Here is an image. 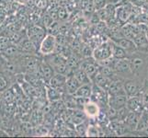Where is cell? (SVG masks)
Here are the masks:
<instances>
[{"instance_id":"6da1fadb","label":"cell","mask_w":148,"mask_h":138,"mask_svg":"<svg viewBox=\"0 0 148 138\" xmlns=\"http://www.w3.org/2000/svg\"><path fill=\"white\" fill-rule=\"evenodd\" d=\"M112 56V43L106 42L100 43L93 50V58L98 62L110 59Z\"/></svg>"},{"instance_id":"7a4b0ae2","label":"cell","mask_w":148,"mask_h":138,"mask_svg":"<svg viewBox=\"0 0 148 138\" xmlns=\"http://www.w3.org/2000/svg\"><path fill=\"white\" fill-rule=\"evenodd\" d=\"M56 43H57V42H56V38L54 35L50 34V33L47 34L40 44V54H45V55L53 54L56 49Z\"/></svg>"},{"instance_id":"3957f363","label":"cell","mask_w":148,"mask_h":138,"mask_svg":"<svg viewBox=\"0 0 148 138\" xmlns=\"http://www.w3.org/2000/svg\"><path fill=\"white\" fill-rule=\"evenodd\" d=\"M28 37L29 39H30L32 42L36 44H40L42 41L43 40V38L46 36L45 34V30L40 28V26H32L28 29Z\"/></svg>"},{"instance_id":"277c9868","label":"cell","mask_w":148,"mask_h":138,"mask_svg":"<svg viewBox=\"0 0 148 138\" xmlns=\"http://www.w3.org/2000/svg\"><path fill=\"white\" fill-rule=\"evenodd\" d=\"M106 91L107 90L99 88V87H98L97 85H94L93 89H92V94H91L90 100H92L98 105L108 103L109 98H107V97H108L109 95L107 96L108 92H106Z\"/></svg>"},{"instance_id":"5b68a950","label":"cell","mask_w":148,"mask_h":138,"mask_svg":"<svg viewBox=\"0 0 148 138\" xmlns=\"http://www.w3.org/2000/svg\"><path fill=\"white\" fill-rule=\"evenodd\" d=\"M80 68H82L85 72L88 75V76L91 78V80L93 79L94 76L98 74L100 70V67L97 65V61L94 58L92 59V61H90L88 59V60L82 62Z\"/></svg>"},{"instance_id":"8992f818","label":"cell","mask_w":148,"mask_h":138,"mask_svg":"<svg viewBox=\"0 0 148 138\" xmlns=\"http://www.w3.org/2000/svg\"><path fill=\"white\" fill-rule=\"evenodd\" d=\"M128 96L127 95H118V96H109L108 104L110 108L116 111L121 110L126 107V102Z\"/></svg>"},{"instance_id":"52a82bcc","label":"cell","mask_w":148,"mask_h":138,"mask_svg":"<svg viewBox=\"0 0 148 138\" xmlns=\"http://www.w3.org/2000/svg\"><path fill=\"white\" fill-rule=\"evenodd\" d=\"M144 105L143 103V100L140 99L138 96H132L128 97L126 102V108L130 111H136V112H142L143 109L142 107Z\"/></svg>"},{"instance_id":"ba28073f","label":"cell","mask_w":148,"mask_h":138,"mask_svg":"<svg viewBox=\"0 0 148 138\" xmlns=\"http://www.w3.org/2000/svg\"><path fill=\"white\" fill-rule=\"evenodd\" d=\"M109 96H118V95H126L125 89H124V83L119 80H112L109 87L108 90Z\"/></svg>"},{"instance_id":"9c48e42d","label":"cell","mask_w":148,"mask_h":138,"mask_svg":"<svg viewBox=\"0 0 148 138\" xmlns=\"http://www.w3.org/2000/svg\"><path fill=\"white\" fill-rule=\"evenodd\" d=\"M67 80V76L64 74L61 73H56L53 75V76L51 80L49 81V85L52 88H54L56 89H65V83Z\"/></svg>"},{"instance_id":"30bf717a","label":"cell","mask_w":148,"mask_h":138,"mask_svg":"<svg viewBox=\"0 0 148 138\" xmlns=\"http://www.w3.org/2000/svg\"><path fill=\"white\" fill-rule=\"evenodd\" d=\"M39 73L42 76V78L45 81L48 82L51 80V78H53L54 75V69L53 68V66L49 65L48 63H42V65H40L39 66Z\"/></svg>"},{"instance_id":"8fae6325","label":"cell","mask_w":148,"mask_h":138,"mask_svg":"<svg viewBox=\"0 0 148 138\" xmlns=\"http://www.w3.org/2000/svg\"><path fill=\"white\" fill-rule=\"evenodd\" d=\"M140 112H136V111H130L128 112V114L126 115L124 122H125V125L130 128L131 130H136V127L138 125L139 119H140Z\"/></svg>"},{"instance_id":"7c38bea8","label":"cell","mask_w":148,"mask_h":138,"mask_svg":"<svg viewBox=\"0 0 148 138\" xmlns=\"http://www.w3.org/2000/svg\"><path fill=\"white\" fill-rule=\"evenodd\" d=\"M92 80L94 81L95 85H97L98 87H99V88L103 89L105 90H108L109 87H110L111 81H112V79L110 78L105 76L103 73H101L100 71L94 76Z\"/></svg>"},{"instance_id":"4fadbf2b","label":"cell","mask_w":148,"mask_h":138,"mask_svg":"<svg viewBox=\"0 0 148 138\" xmlns=\"http://www.w3.org/2000/svg\"><path fill=\"white\" fill-rule=\"evenodd\" d=\"M112 68L117 72H127L131 70V61L122 58V59H114L113 64H112Z\"/></svg>"},{"instance_id":"5bb4252c","label":"cell","mask_w":148,"mask_h":138,"mask_svg":"<svg viewBox=\"0 0 148 138\" xmlns=\"http://www.w3.org/2000/svg\"><path fill=\"white\" fill-rule=\"evenodd\" d=\"M81 86V84L77 81L74 75H71L67 78V80H66L65 83V90L69 95H75V93L76 92V90L78 89V88Z\"/></svg>"},{"instance_id":"9a60e30c","label":"cell","mask_w":148,"mask_h":138,"mask_svg":"<svg viewBox=\"0 0 148 138\" xmlns=\"http://www.w3.org/2000/svg\"><path fill=\"white\" fill-rule=\"evenodd\" d=\"M92 89H93V87L91 86L90 83L89 84L81 85L78 88V89L76 90L74 97H75V98L90 99L91 98V94H92Z\"/></svg>"},{"instance_id":"2e32d148","label":"cell","mask_w":148,"mask_h":138,"mask_svg":"<svg viewBox=\"0 0 148 138\" xmlns=\"http://www.w3.org/2000/svg\"><path fill=\"white\" fill-rule=\"evenodd\" d=\"M18 48L21 50L23 53H33L36 51V44H35L30 39H25L22 40L21 42L18 43Z\"/></svg>"},{"instance_id":"e0dca14e","label":"cell","mask_w":148,"mask_h":138,"mask_svg":"<svg viewBox=\"0 0 148 138\" xmlns=\"http://www.w3.org/2000/svg\"><path fill=\"white\" fill-rule=\"evenodd\" d=\"M73 75L81 85L89 84L91 82V78H89L88 75L86 74L82 68H77L76 70H75Z\"/></svg>"},{"instance_id":"ac0fdd59","label":"cell","mask_w":148,"mask_h":138,"mask_svg":"<svg viewBox=\"0 0 148 138\" xmlns=\"http://www.w3.org/2000/svg\"><path fill=\"white\" fill-rule=\"evenodd\" d=\"M124 89H125V92L126 95L128 97H132V96H136L138 94L139 91V87L137 85L136 82L132 80H128L124 83Z\"/></svg>"},{"instance_id":"d6986e66","label":"cell","mask_w":148,"mask_h":138,"mask_svg":"<svg viewBox=\"0 0 148 138\" xmlns=\"http://www.w3.org/2000/svg\"><path fill=\"white\" fill-rule=\"evenodd\" d=\"M114 43H117L118 45H120L121 47H122L124 50L126 51H131V50H134L136 46L134 44V40H131L128 39L126 37H122V38H119L118 40L114 41Z\"/></svg>"},{"instance_id":"ffe728a7","label":"cell","mask_w":148,"mask_h":138,"mask_svg":"<svg viewBox=\"0 0 148 138\" xmlns=\"http://www.w3.org/2000/svg\"><path fill=\"white\" fill-rule=\"evenodd\" d=\"M84 111L86 115H88L90 117H96L99 113V106L94 101L93 102L89 101L88 104H86L84 107Z\"/></svg>"},{"instance_id":"44dd1931","label":"cell","mask_w":148,"mask_h":138,"mask_svg":"<svg viewBox=\"0 0 148 138\" xmlns=\"http://www.w3.org/2000/svg\"><path fill=\"white\" fill-rule=\"evenodd\" d=\"M112 57L116 60L126 58V50L113 42L112 43Z\"/></svg>"},{"instance_id":"7402d4cb","label":"cell","mask_w":148,"mask_h":138,"mask_svg":"<svg viewBox=\"0 0 148 138\" xmlns=\"http://www.w3.org/2000/svg\"><path fill=\"white\" fill-rule=\"evenodd\" d=\"M131 8H129L128 6H122V7H120L118 9H117V16L118 18L122 20V21H125V20L130 17L131 15Z\"/></svg>"},{"instance_id":"603a6c76","label":"cell","mask_w":148,"mask_h":138,"mask_svg":"<svg viewBox=\"0 0 148 138\" xmlns=\"http://www.w3.org/2000/svg\"><path fill=\"white\" fill-rule=\"evenodd\" d=\"M47 98L50 101H57L61 98V93L59 89H56L52 87L47 88Z\"/></svg>"},{"instance_id":"cb8c5ba5","label":"cell","mask_w":148,"mask_h":138,"mask_svg":"<svg viewBox=\"0 0 148 138\" xmlns=\"http://www.w3.org/2000/svg\"><path fill=\"white\" fill-rule=\"evenodd\" d=\"M81 7L86 12H91L96 8L95 0H81Z\"/></svg>"},{"instance_id":"d4e9b609","label":"cell","mask_w":148,"mask_h":138,"mask_svg":"<svg viewBox=\"0 0 148 138\" xmlns=\"http://www.w3.org/2000/svg\"><path fill=\"white\" fill-rule=\"evenodd\" d=\"M143 60L141 58H138V57H135L134 58L132 61H131V69L132 71H137L139 70L142 65H143Z\"/></svg>"},{"instance_id":"484cf974","label":"cell","mask_w":148,"mask_h":138,"mask_svg":"<svg viewBox=\"0 0 148 138\" xmlns=\"http://www.w3.org/2000/svg\"><path fill=\"white\" fill-rule=\"evenodd\" d=\"M3 98H4V100L6 101L7 103L10 104L14 100L15 95H14L13 91L11 89H7L6 91L3 92Z\"/></svg>"},{"instance_id":"4316f807","label":"cell","mask_w":148,"mask_h":138,"mask_svg":"<svg viewBox=\"0 0 148 138\" xmlns=\"http://www.w3.org/2000/svg\"><path fill=\"white\" fill-rule=\"evenodd\" d=\"M18 49L15 47V46L9 45L8 48H6L3 51V53L5 55L8 56V57H11V56H15L18 54Z\"/></svg>"},{"instance_id":"83f0119b","label":"cell","mask_w":148,"mask_h":138,"mask_svg":"<svg viewBox=\"0 0 148 138\" xmlns=\"http://www.w3.org/2000/svg\"><path fill=\"white\" fill-rule=\"evenodd\" d=\"M9 43H10V40L8 38H5V37H2L0 38V51H3L8 48L9 46Z\"/></svg>"},{"instance_id":"f1b7e54d","label":"cell","mask_w":148,"mask_h":138,"mask_svg":"<svg viewBox=\"0 0 148 138\" xmlns=\"http://www.w3.org/2000/svg\"><path fill=\"white\" fill-rule=\"evenodd\" d=\"M48 2L49 0H35V4H36L37 8H39L40 9L46 8L48 6Z\"/></svg>"},{"instance_id":"f546056e","label":"cell","mask_w":148,"mask_h":138,"mask_svg":"<svg viewBox=\"0 0 148 138\" xmlns=\"http://www.w3.org/2000/svg\"><path fill=\"white\" fill-rule=\"evenodd\" d=\"M8 88V81L3 76H0V92H3Z\"/></svg>"},{"instance_id":"4dcf8cb0","label":"cell","mask_w":148,"mask_h":138,"mask_svg":"<svg viewBox=\"0 0 148 138\" xmlns=\"http://www.w3.org/2000/svg\"><path fill=\"white\" fill-rule=\"evenodd\" d=\"M88 136H98L99 135V132L98 130H97V128H95V127H88Z\"/></svg>"},{"instance_id":"1f68e13d","label":"cell","mask_w":148,"mask_h":138,"mask_svg":"<svg viewBox=\"0 0 148 138\" xmlns=\"http://www.w3.org/2000/svg\"><path fill=\"white\" fill-rule=\"evenodd\" d=\"M83 54L84 55L86 56V57H89V56H93V51L90 49L89 46H86V47L84 48L83 50Z\"/></svg>"},{"instance_id":"d6a6232c","label":"cell","mask_w":148,"mask_h":138,"mask_svg":"<svg viewBox=\"0 0 148 138\" xmlns=\"http://www.w3.org/2000/svg\"><path fill=\"white\" fill-rule=\"evenodd\" d=\"M7 70L10 73H15L16 72V65L12 63H7V66H6Z\"/></svg>"},{"instance_id":"836d02e7","label":"cell","mask_w":148,"mask_h":138,"mask_svg":"<svg viewBox=\"0 0 148 138\" xmlns=\"http://www.w3.org/2000/svg\"><path fill=\"white\" fill-rule=\"evenodd\" d=\"M146 1L147 0H131V2L136 6H143L145 3H146Z\"/></svg>"},{"instance_id":"e575fe53","label":"cell","mask_w":148,"mask_h":138,"mask_svg":"<svg viewBox=\"0 0 148 138\" xmlns=\"http://www.w3.org/2000/svg\"><path fill=\"white\" fill-rule=\"evenodd\" d=\"M143 103L145 104V107H148V91L145 92V93L144 94V96H143Z\"/></svg>"}]
</instances>
